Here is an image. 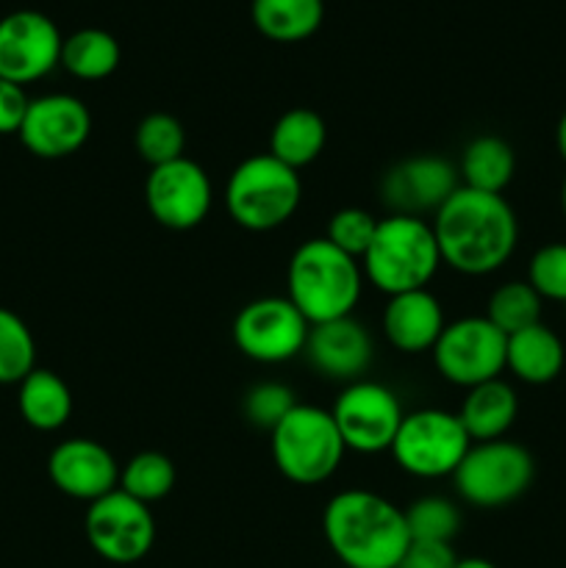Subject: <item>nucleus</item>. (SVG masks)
Returning a JSON list of instances; mask_svg holds the SVG:
<instances>
[{
	"label": "nucleus",
	"instance_id": "nucleus-1",
	"mask_svg": "<svg viewBox=\"0 0 566 568\" xmlns=\"http://www.w3.org/2000/svg\"><path fill=\"white\" fill-rule=\"evenodd\" d=\"M442 264L461 275H492L514 255L519 222L503 194L458 186L433 214Z\"/></svg>",
	"mask_w": 566,
	"mask_h": 568
},
{
	"label": "nucleus",
	"instance_id": "nucleus-2",
	"mask_svg": "<svg viewBox=\"0 0 566 568\" xmlns=\"http://www.w3.org/2000/svg\"><path fill=\"white\" fill-rule=\"evenodd\" d=\"M322 532L347 568H400L411 547L403 510L364 488L338 491L325 505Z\"/></svg>",
	"mask_w": 566,
	"mask_h": 568
},
{
	"label": "nucleus",
	"instance_id": "nucleus-3",
	"mask_svg": "<svg viewBox=\"0 0 566 568\" xmlns=\"http://www.w3.org/2000/svg\"><path fill=\"white\" fill-rule=\"evenodd\" d=\"M364 288V270L325 236L309 239L289 258L286 297L309 325L353 316Z\"/></svg>",
	"mask_w": 566,
	"mask_h": 568
},
{
	"label": "nucleus",
	"instance_id": "nucleus-4",
	"mask_svg": "<svg viewBox=\"0 0 566 568\" xmlns=\"http://www.w3.org/2000/svg\"><path fill=\"white\" fill-rule=\"evenodd\" d=\"M442 266L431 222L408 214H388L377 220V231L361 258L364 277L377 292L403 294L427 288Z\"/></svg>",
	"mask_w": 566,
	"mask_h": 568
},
{
	"label": "nucleus",
	"instance_id": "nucleus-5",
	"mask_svg": "<svg viewBox=\"0 0 566 568\" xmlns=\"http://www.w3.org/2000/svg\"><path fill=\"white\" fill-rule=\"evenodd\" d=\"M303 181L297 170L281 164L270 153L250 155L233 166L225 183V209L239 227L253 233L286 225L300 209Z\"/></svg>",
	"mask_w": 566,
	"mask_h": 568
},
{
	"label": "nucleus",
	"instance_id": "nucleus-6",
	"mask_svg": "<svg viewBox=\"0 0 566 568\" xmlns=\"http://www.w3.org/2000/svg\"><path fill=\"white\" fill-rule=\"evenodd\" d=\"M272 464L297 486H320L342 466L344 447L331 410L294 405L270 433Z\"/></svg>",
	"mask_w": 566,
	"mask_h": 568
},
{
	"label": "nucleus",
	"instance_id": "nucleus-7",
	"mask_svg": "<svg viewBox=\"0 0 566 568\" xmlns=\"http://www.w3.org/2000/svg\"><path fill=\"white\" fill-rule=\"evenodd\" d=\"M536 464L522 444L477 442L458 464L453 486L458 497L472 508H505L530 488Z\"/></svg>",
	"mask_w": 566,
	"mask_h": 568
},
{
	"label": "nucleus",
	"instance_id": "nucleus-8",
	"mask_svg": "<svg viewBox=\"0 0 566 568\" xmlns=\"http://www.w3.org/2000/svg\"><path fill=\"white\" fill-rule=\"evenodd\" d=\"M469 447L472 438L466 436L458 414L422 408L403 416L388 453L405 475L436 480V477H453Z\"/></svg>",
	"mask_w": 566,
	"mask_h": 568
},
{
	"label": "nucleus",
	"instance_id": "nucleus-9",
	"mask_svg": "<svg viewBox=\"0 0 566 568\" xmlns=\"http://www.w3.org/2000/svg\"><path fill=\"white\" fill-rule=\"evenodd\" d=\"M505 347H508V336L497 331L486 316H464L444 325L431 353L444 381L472 388L503 375Z\"/></svg>",
	"mask_w": 566,
	"mask_h": 568
},
{
	"label": "nucleus",
	"instance_id": "nucleus-10",
	"mask_svg": "<svg viewBox=\"0 0 566 568\" xmlns=\"http://www.w3.org/2000/svg\"><path fill=\"white\" fill-rule=\"evenodd\" d=\"M83 532L94 555L109 564L131 566L148 558L155 544V519L150 505L128 497L125 491H111L89 503L83 516Z\"/></svg>",
	"mask_w": 566,
	"mask_h": 568
},
{
	"label": "nucleus",
	"instance_id": "nucleus-11",
	"mask_svg": "<svg viewBox=\"0 0 566 568\" xmlns=\"http://www.w3.org/2000/svg\"><path fill=\"white\" fill-rule=\"evenodd\" d=\"M311 325L289 297H259L233 320V344L255 364H286L309 342Z\"/></svg>",
	"mask_w": 566,
	"mask_h": 568
},
{
	"label": "nucleus",
	"instance_id": "nucleus-12",
	"mask_svg": "<svg viewBox=\"0 0 566 568\" xmlns=\"http://www.w3.org/2000/svg\"><path fill=\"white\" fill-rule=\"evenodd\" d=\"M331 416L336 422L344 447L361 455H377L392 449L405 414L392 388L361 377L342 388Z\"/></svg>",
	"mask_w": 566,
	"mask_h": 568
},
{
	"label": "nucleus",
	"instance_id": "nucleus-13",
	"mask_svg": "<svg viewBox=\"0 0 566 568\" xmlns=\"http://www.w3.org/2000/svg\"><path fill=\"white\" fill-rule=\"evenodd\" d=\"M144 203L159 225L170 231H192L209 216L214 203L209 172L186 155L153 166L144 181Z\"/></svg>",
	"mask_w": 566,
	"mask_h": 568
},
{
	"label": "nucleus",
	"instance_id": "nucleus-14",
	"mask_svg": "<svg viewBox=\"0 0 566 568\" xmlns=\"http://www.w3.org/2000/svg\"><path fill=\"white\" fill-rule=\"evenodd\" d=\"M59 26L33 9L11 11L0 20V78L11 83L39 81L61 64Z\"/></svg>",
	"mask_w": 566,
	"mask_h": 568
},
{
	"label": "nucleus",
	"instance_id": "nucleus-15",
	"mask_svg": "<svg viewBox=\"0 0 566 568\" xmlns=\"http://www.w3.org/2000/svg\"><path fill=\"white\" fill-rule=\"evenodd\" d=\"M92 114L72 94H42L31 100L20 128V142L37 159H67L87 144Z\"/></svg>",
	"mask_w": 566,
	"mask_h": 568
},
{
	"label": "nucleus",
	"instance_id": "nucleus-16",
	"mask_svg": "<svg viewBox=\"0 0 566 568\" xmlns=\"http://www.w3.org/2000/svg\"><path fill=\"white\" fill-rule=\"evenodd\" d=\"M461 186L458 170L442 155H414L386 172L381 183L383 203L392 214H436L449 194Z\"/></svg>",
	"mask_w": 566,
	"mask_h": 568
},
{
	"label": "nucleus",
	"instance_id": "nucleus-17",
	"mask_svg": "<svg viewBox=\"0 0 566 568\" xmlns=\"http://www.w3.org/2000/svg\"><path fill=\"white\" fill-rule=\"evenodd\" d=\"M48 475L61 494L81 503H94L120 488V464L92 438H67L55 444L48 458Z\"/></svg>",
	"mask_w": 566,
	"mask_h": 568
},
{
	"label": "nucleus",
	"instance_id": "nucleus-18",
	"mask_svg": "<svg viewBox=\"0 0 566 568\" xmlns=\"http://www.w3.org/2000/svg\"><path fill=\"white\" fill-rule=\"evenodd\" d=\"M303 353L322 377L355 383L372 366L375 344L370 331L355 316H342V320L311 325Z\"/></svg>",
	"mask_w": 566,
	"mask_h": 568
},
{
	"label": "nucleus",
	"instance_id": "nucleus-19",
	"mask_svg": "<svg viewBox=\"0 0 566 568\" xmlns=\"http://www.w3.org/2000/svg\"><path fill=\"white\" fill-rule=\"evenodd\" d=\"M444 325H447V320H444L442 303L427 288L394 294V297H388L381 316L386 342L405 355L427 353V349L436 347Z\"/></svg>",
	"mask_w": 566,
	"mask_h": 568
},
{
	"label": "nucleus",
	"instance_id": "nucleus-20",
	"mask_svg": "<svg viewBox=\"0 0 566 568\" xmlns=\"http://www.w3.org/2000/svg\"><path fill=\"white\" fill-rule=\"evenodd\" d=\"M519 414V399L516 392L505 381H488L481 386L466 388V397L461 403L458 419L464 425L472 444L497 442L514 427Z\"/></svg>",
	"mask_w": 566,
	"mask_h": 568
},
{
	"label": "nucleus",
	"instance_id": "nucleus-21",
	"mask_svg": "<svg viewBox=\"0 0 566 568\" xmlns=\"http://www.w3.org/2000/svg\"><path fill=\"white\" fill-rule=\"evenodd\" d=\"M564 342L542 322L508 336L505 347V369L530 386L553 383L564 369Z\"/></svg>",
	"mask_w": 566,
	"mask_h": 568
},
{
	"label": "nucleus",
	"instance_id": "nucleus-22",
	"mask_svg": "<svg viewBox=\"0 0 566 568\" xmlns=\"http://www.w3.org/2000/svg\"><path fill=\"white\" fill-rule=\"evenodd\" d=\"M514 148L503 136H494V133L475 136L466 144L464 153H461V186L475 189V192L503 194L508 189V183L514 181Z\"/></svg>",
	"mask_w": 566,
	"mask_h": 568
},
{
	"label": "nucleus",
	"instance_id": "nucleus-23",
	"mask_svg": "<svg viewBox=\"0 0 566 568\" xmlns=\"http://www.w3.org/2000/svg\"><path fill=\"white\" fill-rule=\"evenodd\" d=\"M327 142V128L316 111L289 109L277 116L270 133V155L292 170L314 164Z\"/></svg>",
	"mask_w": 566,
	"mask_h": 568
},
{
	"label": "nucleus",
	"instance_id": "nucleus-24",
	"mask_svg": "<svg viewBox=\"0 0 566 568\" xmlns=\"http://www.w3.org/2000/svg\"><path fill=\"white\" fill-rule=\"evenodd\" d=\"M17 408L28 427L39 433H53L67 425L72 414L70 386L50 369H33L22 383H17Z\"/></svg>",
	"mask_w": 566,
	"mask_h": 568
},
{
	"label": "nucleus",
	"instance_id": "nucleus-25",
	"mask_svg": "<svg viewBox=\"0 0 566 568\" xmlns=\"http://www.w3.org/2000/svg\"><path fill=\"white\" fill-rule=\"evenodd\" d=\"M250 17L261 37L292 44L320 31L325 20V3L322 0H253Z\"/></svg>",
	"mask_w": 566,
	"mask_h": 568
},
{
	"label": "nucleus",
	"instance_id": "nucleus-26",
	"mask_svg": "<svg viewBox=\"0 0 566 568\" xmlns=\"http://www.w3.org/2000/svg\"><path fill=\"white\" fill-rule=\"evenodd\" d=\"M120 59V42L103 28H81L61 42V67L78 81H103Z\"/></svg>",
	"mask_w": 566,
	"mask_h": 568
},
{
	"label": "nucleus",
	"instance_id": "nucleus-27",
	"mask_svg": "<svg viewBox=\"0 0 566 568\" xmlns=\"http://www.w3.org/2000/svg\"><path fill=\"white\" fill-rule=\"evenodd\" d=\"M542 303L544 300L538 297L530 283L508 281L494 288V294L488 297L486 320L505 336H514V333L542 322Z\"/></svg>",
	"mask_w": 566,
	"mask_h": 568
},
{
	"label": "nucleus",
	"instance_id": "nucleus-28",
	"mask_svg": "<svg viewBox=\"0 0 566 568\" xmlns=\"http://www.w3.org/2000/svg\"><path fill=\"white\" fill-rule=\"evenodd\" d=\"M175 488V464L164 453H139L120 469V491L153 505Z\"/></svg>",
	"mask_w": 566,
	"mask_h": 568
},
{
	"label": "nucleus",
	"instance_id": "nucleus-29",
	"mask_svg": "<svg viewBox=\"0 0 566 568\" xmlns=\"http://www.w3.org/2000/svg\"><path fill=\"white\" fill-rule=\"evenodd\" d=\"M137 153L144 164L153 166L170 164V161L183 159V148H186V131H183L181 120L166 111H153V114L142 116L137 125Z\"/></svg>",
	"mask_w": 566,
	"mask_h": 568
},
{
	"label": "nucleus",
	"instance_id": "nucleus-30",
	"mask_svg": "<svg viewBox=\"0 0 566 568\" xmlns=\"http://www.w3.org/2000/svg\"><path fill=\"white\" fill-rule=\"evenodd\" d=\"M37 369V342L26 322L9 308H0V383H22Z\"/></svg>",
	"mask_w": 566,
	"mask_h": 568
},
{
	"label": "nucleus",
	"instance_id": "nucleus-31",
	"mask_svg": "<svg viewBox=\"0 0 566 568\" xmlns=\"http://www.w3.org/2000/svg\"><path fill=\"white\" fill-rule=\"evenodd\" d=\"M405 514L411 541H438L453 544V538L461 530V514L455 503L444 497H422L411 503Z\"/></svg>",
	"mask_w": 566,
	"mask_h": 568
},
{
	"label": "nucleus",
	"instance_id": "nucleus-32",
	"mask_svg": "<svg viewBox=\"0 0 566 568\" xmlns=\"http://www.w3.org/2000/svg\"><path fill=\"white\" fill-rule=\"evenodd\" d=\"M377 231V216H372L370 211L364 209H355V205H350V209H342L336 211V214L327 220V242L333 244V247H338L342 253L353 255V258H364L366 247H370L372 236H375Z\"/></svg>",
	"mask_w": 566,
	"mask_h": 568
},
{
	"label": "nucleus",
	"instance_id": "nucleus-33",
	"mask_svg": "<svg viewBox=\"0 0 566 568\" xmlns=\"http://www.w3.org/2000/svg\"><path fill=\"white\" fill-rule=\"evenodd\" d=\"M527 283L542 300L566 303V244H544L536 250L527 266Z\"/></svg>",
	"mask_w": 566,
	"mask_h": 568
},
{
	"label": "nucleus",
	"instance_id": "nucleus-34",
	"mask_svg": "<svg viewBox=\"0 0 566 568\" xmlns=\"http://www.w3.org/2000/svg\"><path fill=\"white\" fill-rule=\"evenodd\" d=\"M294 394L292 388L283 386V383H259V386L250 388L244 394V416L253 427H261V430H275L277 422L294 408Z\"/></svg>",
	"mask_w": 566,
	"mask_h": 568
},
{
	"label": "nucleus",
	"instance_id": "nucleus-35",
	"mask_svg": "<svg viewBox=\"0 0 566 568\" xmlns=\"http://www.w3.org/2000/svg\"><path fill=\"white\" fill-rule=\"evenodd\" d=\"M28 94L20 83H11L0 78V136L20 133L22 120L28 111Z\"/></svg>",
	"mask_w": 566,
	"mask_h": 568
},
{
	"label": "nucleus",
	"instance_id": "nucleus-36",
	"mask_svg": "<svg viewBox=\"0 0 566 568\" xmlns=\"http://www.w3.org/2000/svg\"><path fill=\"white\" fill-rule=\"evenodd\" d=\"M458 558L453 552V544L438 541H411L400 568H455Z\"/></svg>",
	"mask_w": 566,
	"mask_h": 568
},
{
	"label": "nucleus",
	"instance_id": "nucleus-37",
	"mask_svg": "<svg viewBox=\"0 0 566 568\" xmlns=\"http://www.w3.org/2000/svg\"><path fill=\"white\" fill-rule=\"evenodd\" d=\"M555 144H558L560 159L566 161V111H564V114H560L558 128H555Z\"/></svg>",
	"mask_w": 566,
	"mask_h": 568
},
{
	"label": "nucleus",
	"instance_id": "nucleus-38",
	"mask_svg": "<svg viewBox=\"0 0 566 568\" xmlns=\"http://www.w3.org/2000/svg\"><path fill=\"white\" fill-rule=\"evenodd\" d=\"M455 568H497L492 560H483V558H461Z\"/></svg>",
	"mask_w": 566,
	"mask_h": 568
},
{
	"label": "nucleus",
	"instance_id": "nucleus-39",
	"mask_svg": "<svg viewBox=\"0 0 566 568\" xmlns=\"http://www.w3.org/2000/svg\"><path fill=\"white\" fill-rule=\"evenodd\" d=\"M560 205H564V216H566V181L564 186H560Z\"/></svg>",
	"mask_w": 566,
	"mask_h": 568
}]
</instances>
